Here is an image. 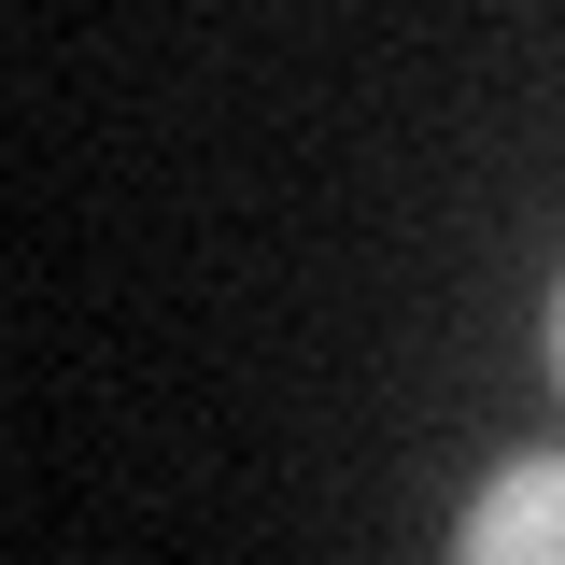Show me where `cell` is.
I'll return each mask as SVG.
<instances>
[{"instance_id":"obj_1","label":"cell","mask_w":565,"mask_h":565,"mask_svg":"<svg viewBox=\"0 0 565 565\" xmlns=\"http://www.w3.org/2000/svg\"><path fill=\"white\" fill-rule=\"evenodd\" d=\"M452 565H565V467H509L467 509V552Z\"/></svg>"}]
</instances>
